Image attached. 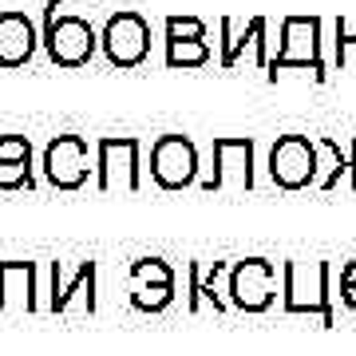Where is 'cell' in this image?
I'll list each match as a JSON object with an SVG mask.
<instances>
[{"label": "cell", "instance_id": "6da1fadb", "mask_svg": "<svg viewBox=\"0 0 356 356\" xmlns=\"http://www.w3.org/2000/svg\"><path fill=\"white\" fill-rule=\"evenodd\" d=\"M285 313L289 317H321L332 329L329 309V261H285Z\"/></svg>", "mask_w": 356, "mask_h": 356}, {"label": "cell", "instance_id": "7a4b0ae2", "mask_svg": "<svg viewBox=\"0 0 356 356\" xmlns=\"http://www.w3.org/2000/svg\"><path fill=\"white\" fill-rule=\"evenodd\" d=\"M285 67H309L317 79H325L321 64V20L317 16H285L281 24V48L269 56V79H277Z\"/></svg>", "mask_w": 356, "mask_h": 356}, {"label": "cell", "instance_id": "3957f363", "mask_svg": "<svg viewBox=\"0 0 356 356\" xmlns=\"http://www.w3.org/2000/svg\"><path fill=\"white\" fill-rule=\"evenodd\" d=\"M95 28L83 20V16L60 13V16H44V48H48V60L60 67H83L95 56Z\"/></svg>", "mask_w": 356, "mask_h": 356}, {"label": "cell", "instance_id": "277c9868", "mask_svg": "<svg viewBox=\"0 0 356 356\" xmlns=\"http://www.w3.org/2000/svg\"><path fill=\"white\" fill-rule=\"evenodd\" d=\"M103 56L115 67H139L151 56V24L131 8H119L115 16H107V24L99 32Z\"/></svg>", "mask_w": 356, "mask_h": 356}, {"label": "cell", "instance_id": "5b68a950", "mask_svg": "<svg viewBox=\"0 0 356 356\" xmlns=\"http://www.w3.org/2000/svg\"><path fill=\"white\" fill-rule=\"evenodd\" d=\"M277 297V269L266 257H245L229 269V305L242 313H266Z\"/></svg>", "mask_w": 356, "mask_h": 356}, {"label": "cell", "instance_id": "8992f818", "mask_svg": "<svg viewBox=\"0 0 356 356\" xmlns=\"http://www.w3.org/2000/svg\"><path fill=\"white\" fill-rule=\"evenodd\" d=\"M269 178L281 191H305L317 182V147L305 135H281L269 151Z\"/></svg>", "mask_w": 356, "mask_h": 356}, {"label": "cell", "instance_id": "52a82bcc", "mask_svg": "<svg viewBox=\"0 0 356 356\" xmlns=\"http://www.w3.org/2000/svg\"><path fill=\"white\" fill-rule=\"evenodd\" d=\"M151 178L163 191H186L198 178V151L186 135H159L151 147Z\"/></svg>", "mask_w": 356, "mask_h": 356}, {"label": "cell", "instance_id": "ba28073f", "mask_svg": "<svg viewBox=\"0 0 356 356\" xmlns=\"http://www.w3.org/2000/svg\"><path fill=\"white\" fill-rule=\"evenodd\" d=\"M95 186L99 191H139L143 170H139V139L123 135V139H103L95 154Z\"/></svg>", "mask_w": 356, "mask_h": 356}, {"label": "cell", "instance_id": "9c48e42d", "mask_svg": "<svg viewBox=\"0 0 356 356\" xmlns=\"http://www.w3.org/2000/svg\"><path fill=\"white\" fill-rule=\"evenodd\" d=\"M250 191L254 186V139L218 135L214 139V175L202 182V191Z\"/></svg>", "mask_w": 356, "mask_h": 356}, {"label": "cell", "instance_id": "30bf717a", "mask_svg": "<svg viewBox=\"0 0 356 356\" xmlns=\"http://www.w3.org/2000/svg\"><path fill=\"white\" fill-rule=\"evenodd\" d=\"M44 175L56 191H79L91 175L83 135H56L44 151Z\"/></svg>", "mask_w": 356, "mask_h": 356}, {"label": "cell", "instance_id": "8fae6325", "mask_svg": "<svg viewBox=\"0 0 356 356\" xmlns=\"http://www.w3.org/2000/svg\"><path fill=\"white\" fill-rule=\"evenodd\" d=\"M222 67H234L245 51H254V64L269 67V48H266V16H254L250 24L238 32L234 20H222Z\"/></svg>", "mask_w": 356, "mask_h": 356}, {"label": "cell", "instance_id": "7c38bea8", "mask_svg": "<svg viewBox=\"0 0 356 356\" xmlns=\"http://www.w3.org/2000/svg\"><path fill=\"white\" fill-rule=\"evenodd\" d=\"M36 51V28L24 13L4 8L0 13V67H24Z\"/></svg>", "mask_w": 356, "mask_h": 356}, {"label": "cell", "instance_id": "4fadbf2b", "mask_svg": "<svg viewBox=\"0 0 356 356\" xmlns=\"http://www.w3.org/2000/svg\"><path fill=\"white\" fill-rule=\"evenodd\" d=\"M91 293H95V261H79L76 277L67 281V289L51 293L48 309H51V313H67L76 297H83V301H88V309H95V297H91Z\"/></svg>", "mask_w": 356, "mask_h": 356}, {"label": "cell", "instance_id": "5bb4252c", "mask_svg": "<svg viewBox=\"0 0 356 356\" xmlns=\"http://www.w3.org/2000/svg\"><path fill=\"white\" fill-rule=\"evenodd\" d=\"M166 64L170 67L210 64V44H206V40H166Z\"/></svg>", "mask_w": 356, "mask_h": 356}, {"label": "cell", "instance_id": "9a60e30c", "mask_svg": "<svg viewBox=\"0 0 356 356\" xmlns=\"http://www.w3.org/2000/svg\"><path fill=\"white\" fill-rule=\"evenodd\" d=\"M175 301V285H135L131 289V305L139 313H163Z\"/></svg>", "mask_w": 356, "mask_h": 356}, {"label": "cell", "instance_id": "2e32d148", "mask_svg": "<svg viewBox=\"0 0 356 356\" xmlns=\"http://www.w3.org/2000/svg\"><path fill=\"white\" fill-rule=\"evenodd\" d=\"M131 281L135 285H175V269L159 261V257H139L131 266Z\"/></svg>", "mask_w": 356, "mask_h": 356}, {"label": "cell", "instance_id": "e0dca14e", "mask_svg": "<svg viewBox=\"0 0 356 356\" xmlns=\"http://www.w3.org/2000/svg\"><path fill=\"white\" fill-rule=\"evenodd\" d=\"M166 40H206V24L198 16H166Z\"/></svg>", "mask_w": 356, "mask_h": 356}, {"label": "cell", "instance_id": "ac0fdd59", "mask_svg": "<svg viewBox=\"0 0 356 356\" xmlns=\"http://www.w3.org/2000/svg\"><path fill=\"white\" fill-rule=\"evenodd\" d=\"M16 186H32V159L0 163V191H16Z\"/></svg>", "mask_w": 356, "mask_h": 356}, {"label": "cell", "instance_id": "d6986e66", "mask_svg": "<svg viewBox=\"0 0 356 356\" xmlns=\"http://www.w3.org/2000/svg\"><path fill=\"white\" fill-rule=\"evenodd\" d=\"M20 159H32L24 135H0V163H20Z\"/></svg>", "mask_w": 356, "mask_h": 356}, {"label": "cell", "instance_id": "ffe728a7", "mask_svg": "<svg viewBox=\"0 0 356 356\" xmlns=\"http://www.w3.org/2000/svg\"><path fill=\"white\" fill-rule=\"evenodd\" d=\"M186 277H191V297H186V309H191V313H198V309H202V266H198V261H191V266H186Z\"/></svg>", "mask_w": 356, "mask_h": 356}, {"label": "cell", "instance_id": "44dd1931", "mask_svg": "<svg viewBox=\"0 0 356 356\" xmlns=\"http://www.w3.org/2000/svg\"><path fill=\"white\" fill-rule=\"evenodd\" d=\"M356 48V32H348V20H337V64H348V51Z\"/></svg>", "mask_w": 356, "mask_h": 356}, {"label": "cell", "instance_id": "7402d4cb", "mask_svg": "<svg viewBox=\"0 0 356 356\" xmlns=\"http://www.w3.org/2000/svg\"><path fill=\"white\" fill-rule=\"evenodd\" d=\"M67 4H91V0H48V8H44V16H60L67 8Z\"/></svg>", "mask_w": 356, "mask_h": 356}, {"label": "cell", "instance_id": "603a6c76", "mask_svg": "<svg viewBox=\"0 0 356 356\" xmlns=\"http://www.w3.org/2000/svg\"><path fill=\"white\" fill-rule=\"evenodd\" d=\"M348 186L356 191V143L348 147Z\"/></svg>", "mask_w": 356, "mask_h": 356}, {"label": "cell", "instance_id": "cb8c5ba5", "mask_svg": "<svg viewBox=\"0 0 356 356\" xmlns=\"http://www.w3.org/2000/svg\"><path fill=\"white\" fill-rule=\"evenodd\" d=\"M341 289H344V293H341V301L356 313V285H341Z\"/></svg>", "mask_w": 356, "mask_h": 356}, {"label": "cell", "instance_id": "d4e9b609", "mask_svg": "<svg viewBox=\"0 0 356 356\" xmlns=\"http://www.w3.org/2000/svg\"><path fill=\"white\" fill-rule=\"evenodd\" d=\"M341 285H356V261H348V266L341 269Z\"/></svg>", "mask_w": 356, "mask_h": 356}]
</instances>
